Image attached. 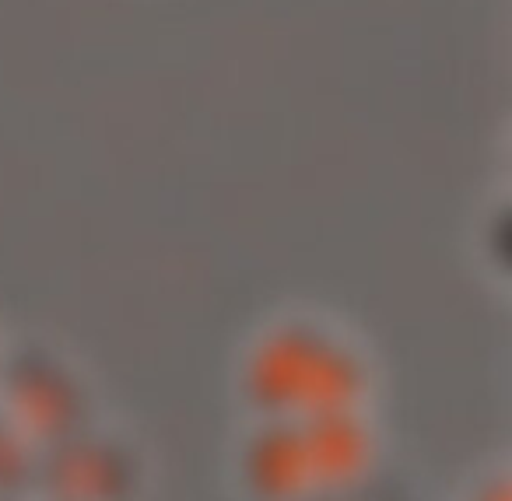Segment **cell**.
Instances as JSON below:
<instances>
[{"instance_id":"cell-3","label":"cell","mask_w":512,"mask_h":501,"mask_svg":"<svg viewBox=\"0 0 512 501\" xmlns=\"http://www.w3.org/2000/svg\"><path fill=\"white\" fill-rule=\"evenodd\" d=\"M43 484L57 501H127L134 494V459L113 442L67 438L43 463Z\"/></svg>"},{"instance_id":"cell-4","label":"cell","mask_w":512,"mask_h":501,"mask_svg":"<svg viewBox=\"0 0 512 501\" xmlns=\"http://www.w3.org/2000/svg\"><path fill=\"white\" fill-rule=\"evenodd\" d=\"M246 480L264 501H288L313 487L302 424H267L246 452Z\"/></svg>"},{"instance_id":"cell-2","label":"cell","mask_w":512,"mask_h":501,"mask_svg":"<svg viewBox=\"0 0 512 501\" xmlns=\"http://www.w3.org/2000/svg\"><path fill=\"white\" fill-rule=\"evenodd\" d=\"M8 421L29 442L57 445L78 435L85 421V396L74 379L43 354L29 351L8 368Z\"/></svg>"},{"instance_id":"cell-7","label":"cell","mask_w":512,"mask_h":501,"mask_svg":"<svg viewBox=\"0 0 512 501\" xmlns=\"http://www.w3.org/2000/svg\"><path fill=\"white\" fill-rule=\"evenodd\" d=\"M481 501H509V484H505V480H498L491 491H484Z\"/></svg>"},{"instance_id":"cell-6","label":"cell","mask_w":512,"mask_h":501,"mask_svg":"<svg viewBox=\"0 0 512 501\" xmlns=\"http://www.w3.org/2000/svg\"><path fill=\"white\" fill-rule=\"evenodd\" d=\"M36 477V456L29 449V438L0 417V494H18Z\"/></svg>"},{"instance_id":"cell-5","label":"cell","mask_w":512,"mask_h":501,"mask_svg":"<svg viewBox=\"0 0 512 501\" xmlns=\"http://www.w3.org/2000/svg\"><path fill=\"white\" fill-rule=\"evenodd\" d=\"M302 442H306L313 484L341 487L355 480L369 463V435L351 417V410L302 417Z\"/></svg>"},{"instance_id":"cell-1","label":"cell","mask_w":512,"mask_h":501,"mask_svg":"<svg viewBox=\"0 0 512 501\" xmlns=\"http://www.w3.org/2000/svg\"><path fill=\"white\" fill-rule=\"evenodd\" d=\"M365 372L351 351L309 326H288L256 347L246 368V393L271 414H337L351 410Z\"/></svg>"}]
</instances>
